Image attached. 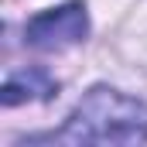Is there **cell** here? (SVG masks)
Returning <instances> with one entry per match:
<instances>
[{"label":"cell","mask_w":147,"mask_h":147,"mask_svg":"<svg viewBox=\"0 0 147 147\" xmlns=\"http://www.w3.org/2000/svg\"><path fill=\"white\" fill-rule=\"evenodd\" d=\"M55 144H144L147 140V106L110 86L89 89L62 130L48 134Z\"/></svg>","instance_id":"cell-1"},{"label":"cell","mask_w":147,"mask_h":147,"mask_svg":"<svg viewBox=\"0 0 147 147\" xmlns=\"http://www.w3.org/2000/svg\"><path fill=\"white\" fill-rule=\"evenodd\" d=\"M89 34V17L82 3H62L55 10H45L28 21L24 28V41L38 48V51H62L72 48Z\"/></svg>","instance_id":"cell-2"},{"label":"cell","mask_w":147,"mask_h":147,"mask_svg":"<svg viewBox=\"0 0 147 147\" xmlns=\"http://www.w3.org/2000/svg\"><path fill=\"white\" fill-rule=\"evenodd\" d=\"M51 92H58V82L45 69H24V72H14L3 86V106H17L24 99H48Z\"/></svg>","instance_id":"cell-3"}]
</instances>
